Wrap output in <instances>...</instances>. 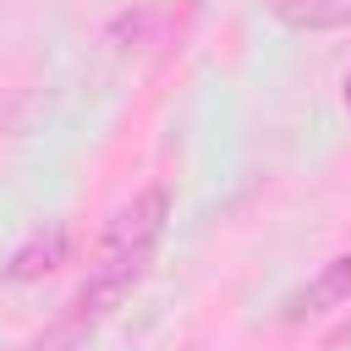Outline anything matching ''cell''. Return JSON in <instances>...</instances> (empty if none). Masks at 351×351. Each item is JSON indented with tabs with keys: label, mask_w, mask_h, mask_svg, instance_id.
Instances as JSON below:
<instances>
[{
	"label": "cell",
	"mask_w": 351,
	"mask_h": 351,
	"mask_svg": "<svg viewBox=\"0 0 351 351\" xmlns=\"http://www.w3.org/2000/svg\"><path fill=\"white\" fill-rule=\"evenodd\" d=\"M263 16L291 33H335L351 27V0H263Z\"/></svg>",
	"instance_id": "277c9868"
},
{
	"label": "cell",
	"mask_w": 351,
	"mask_h": 351,
	"mask_svg": "<svg viewBox=\"0 0 351 351\" xmlns=\"http://www.w3.org/2000/svg\"><path fill=\"white\" fill-rule=\"evenodd\" d=\"M351 302V252H335L329 263H318L285 302H280V324H307L318 313H335Z\"/></svg>",
	"instance_id": "3957f363"
},
{
	"label": "cell",
	"mask_w": 351,
	"mask_h": 351,
	"mask_svg": "<svg viewBox=\"0 0 351 351\" xmlns=\"http://www.w3.org/2000/svg\"><path fill=\"white\" fill-rule=\"evenodd\" d=\"M66 263H71V230H66L60 219H49V225H33V230L11 247V258L0 263V280H11V285H33V280L60 274Z\"/></svg>",
	"instance_id": "7a4b0ae2"
},
{
	"label": "cell",
	"mask_w": 351,
	"mask_h": 351,
	"mask_svg": "<svg viewBox=\"0 0 351 351\" xmlns=\"http://www.w3.org/2000/svg\"><path fill=\"white\" fill-rule=\"evenodd\" d=\"M165 230H170V186L154 181V186L132 192V197L104 219V230H99V241H93V252H88V274H82L77 296H71L66 313H60L38 340H27L22 351H77V346L143 285V274H148Z\"/></svg>",
	"instance_id": "6da1fadb"
},
{
	"label": "cell",
	"mask_w": 351,
	"mask_h": 351,
	"mask_svg": "<svg viewBox=\"0 0 351 351\" xmlns=\"http://www.w3.org/2000/svg\"><path fill=\"white\" fill-rule=\"evenodd\" d=\"M181 27H186V22H176V5L159 0V5H137V11H126V16L115 22L110 38H115L121 49H132V44H176Z\"/></svg>",
	"instance_id": "5b68a950"
},
{
	"label": "cell",
	"mask_w": 351,
	"mask_h": 351,
	"mask_svg": "<svg viewBox=\"0 0 351 351\" xmlns=\"http://www.w3.org/2000/svg\"><path fill=\"white\" fill-rule=\"evenodd\" d=\"M324 346H329V351H346V346H351V307H346V318L329 329V340H324Z\"/></svg>",
	"instance_id": "8992f818"
},
{
	"label": "cell",
	"mask_w": 351,
	"mask_h": 351,
	"mask_svg": "<svg viewBox=\"0 0 351 351\" xmlns=\"http://www.w3.org/2000/svg\"><path fill=\"white\" fill-rule=\"evenodd\" d=\"M340 99H346V110H351V66H346V82H340Z\"/></svg>",
	"instance_id": "52a82bcc"
}]
</instances>
